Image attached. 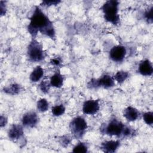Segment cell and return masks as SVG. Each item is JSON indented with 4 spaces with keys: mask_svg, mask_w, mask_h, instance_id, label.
I'll return each mask as SVG.
<instances>
[{
    "mask_svg": "<svg viewBox=\"0 0 153 153\" xmlns=\"http://www.w3.org/2000/svg\"><path fill=\"white\" fill-rule=\"evenodd\" d=\"M27 30L32 38H35L38 33L40 32L51 39H56V32L53 22L38 6L35 7L27 26Z\"/></svg>",
    "mask_w": 153,
    "mask_h": 153,
    "instance_id": "6da1fadb",
    "label": "cell"
},
{
    "mask_svg": "<svg viewBox=\"0 0 153 153\" xmlns=\"http://www.w3.org/2000/svg\"><path fill=\"white\" fill-rule=\"evenodd\" d=\"M102 134L115 136L118 137H128L134 136L135 130L131 127L126 126L121 121L112 118L102 124L100 127Z\"/></svg>",
    "mask_w": 153,
    "mask_h": 153,
    "instance_id": "7a4b0ae2",
    "label": "cell"
},
{
    "mask_svg": "<svg viewBox=\"0 0 153 153\" xmlns=\"http://www.w3.org/2000/svg\"><path fill=\"white\" fill-rule=\"evenodd\" d=\"M119 2L116 0H108L106 1L101 7L106 21L114 25L120 24V16L118 12Z\"/></svg>",
    "mask_w": 153,
    "mask_h": 153,
    "instance_id": "3957f363",
    "label": "cell"
},
{
    "mask_svg": "<svg viewBox=\"0 0 153 153\" xmlns=\"http://www.w3.org/2000/svg\"><path fill=\"white\" fill-rule=\"evenodd\" d=\"M27 54L29 60L33 62H38L43 60L45 57V53L42 44L35 38H32L27 49Z\"/></svg>",
    "mask_w": 153,
    "mask_h": 153,
    "instance_id": "277c9868",
    "label": "cell"
},
{
    "mask_svg": "<svg viewBox=\"0 0 153 153\" xmlns=\"http://www.w3.org/2000/svg\"><path fill=\"white\" fill-rule=\"evenodd\" d=\"M69 128L73 136L76 139H80L87 130V123L82 117H76L71 120Z\"/></svg>",
    "mask_w": 153,
    "mask_h": 153,
    "instance_id": "5b68a950",
    "label": "cell"
},
{
    "mask_svg": "<svg viewBox=\"0 0 153 153\" xmlns=\"http://www.w3.org/2000/svg\"><path fill=\"white\" fill-rule=\"evenodd\" d=\"M115 80L114 78L108 74H104L98 79L92 78L87 84V87L90 88H97L103 87L109 88L114 86Z\"/></svg>",
    "mask_w": 153,
    "mask_h": 153,
    "instance_id": "8992f818",
    "label": "cell"
},
{
    "mask_svg": "<svg viewBox=\"0 0 153 153\" xmlns=\"http://www.w3.org/2000/svg\"><path fill=\"white\" fill-rule=\"evenodd\" d=\"M127 53L125 47L118 45L114 46L109 51L110 59L115 62H121L124 59Z\"/></svg>",
    "mask_w": 153,
    "mask_h": 153,
    "instance_id": "52a82bcc",
    "label": "cell"
},
{
    "mask_svg": "<svg viewBox=\"0 0 153 153\" xmlns=\"http://www.w3.org/2000/svg\"><path fill=\"white\" fill-rule=\"evenodd\" d=\"M99 100L98 99H90L84 102L82 105V112L85 114L94 115L99 111Z\"/></svg>",
    "mask_w": 153,
    "mask_h": 153,
    "instance_id": "ba28073f",
    "label": "cell"
},
{
    "mask_svg": "<svg viewBox=\"0 0 153 153\" xmlns=\"http://www.w3.org/2000/svg\"><path fill=\"white\" fill-rule=\"evenodd\" d=\"M39 117L36 112L30 111L25 113L22 118V123L23 126L33 128L38 123Z\"/></svg>",
    "mask_w": 153,
    "mask_h": 153,
    "instance_id": "9c48e42d",
    "label": "cell"
},
{
    "mask_svg": "<svg viewBox=\"0 0 153 153\" xmlns=\"http://www.w3.org/2000/svg\"><path fill=\"white\" fill-rule=\"evenodd\" d=\"M23 127L19 124H13L8 131V137L13 141L22 139L23 137Z\"/></svg>",
    "mask_w": 153,
    "mask_h": 153,
    "instance_id": "30bf717a",
    "label": "cell"
},
{
    "mask_svg": "<svg viewBox=\"0 0 153 153\" xmlns=\"http://www.w3.org/2000/svg\"><path fill=\"white\" fill-rule=\"evenodd\" d=\"M120 146L119 140H108L103 142L100 145V149L105 152H115Z\"/></svg>",
    "mask_w": 153,
    "mask_h": 153,
    "instance_id": "8fae6325",
    "label": "cell"
},
{
    "mask_svg": "<svg viewBox=\"0 0 153 153\" xmlns=\"http://www.w3.org/2000/svg\"><path fill=\"white\" fill-rule=\"evenodd\" d=\"M138 71L143 76H151L153 72L152 63L148 59L142 60L139 63Z\"/></svg>",
    "mask_w": 153,
    "mask_h": 153,
    "instance_id": "7c38bea8",
    "label": "cell"
},
{
    "mask_svg": "<svg viewBox=\"0 0 153 153\" xmlns=\"http://www.w3.org/2000/svg\"><path fill=\"white\" fill-rule=\"evenodd\" d=\"M123 115L128 121H134L140 116L139 111L133 106L127 107L123 112Z\"/></svg>",
    "mask_w": 153,
    "mask_h": 153,
    "instance_id": "4fadbf2b",
    "label": "cell"
},
{
    "mask_svg": "<svg viewBox=\"0 0 153 153\" xmlns=\"http://www.w3.org/2000/svg\"><path fill=\"white\" fill-rule=\"evenodd\" d=\"M64 77L59 71H57L50 78V84L56 88H60L63 84Z\"/></svg>",
    "mask_w": 153,
    "mask_h": 153,
    "instance_id": "5bb4252c",
    "label": "cell"
},
{
    "mask_svg": "<svg viewBox=\"0 0 153 153\" xmlns=\"http://www.w3.org/2000/svg\"><path fill=\"white\" fill-rule=\"evenodd\" d=\"M44 75V69L40 66H37L31 72L29 79L32 82H36L39 81Z\"/></svg>",
    "mask_w": 153,
    "mask_h": 153,
    "instance_id": "9a60e30c",
    "label": "cell"
},
{
    "mask_svg": "<svg viewBox=\"0 0 153 153\" xmlns=\"http://www.w3.org/2000/svg\"><path fill=\"white\" fill-rule=\"evenodd\" d=\"M129 73L127 71H119L114 75L113 78L114 80L117 81L118 83L121 84L129 77Z\"/></svg>",
    "mask_w": 153,
    "mask_h": 153,
    "instance_id": "2e32d148",
    "label": "cell"
},
{
    "mask_svg": "<svg viewBox=\"0 0 153 153\" xmlns=\"http://www.w3.org/2000/svg\"><path fill=\"white\" fill-rule=\"evenodd\" d=\"M21 90V86L17 84H13L8 87H4V91L7 94L14 95L18 94Z\"/></svg>",
    "mask_w": 153,
    "mask_h": 153,
    "instance_id": "e0dca14e",
    "label": "cell"
},
{
    "mask_svg": "<svg viewBox=\"0 0 153 153\" xmlns=\"http://www.w3.org/2000/svg\"><path fill=\"white\" fill-rule=\"evenodd\" d=\"M88 151V146L86 143L78 142L73 148L72 152L75 153H85Z\"/></svg>",
    "mask_w": 153,
    "mask_h": 153,
    "instance_id": "ac0fdd59",
    "label": "cell"
},
{
    "mask_svg": "<svg viewBox=\"0 0 153 153\" xmlns=\"http://www.w3.org/2000/svg\"><path fill=\"white\" fill-rule=\"evenodd\" d=\"M36 106H37L38 110L39 112H44L48 110L49 108V103L45 99L42 98L38 100V101L37 102Z\"/></svg>",
    "mask_w": 153,
    "mask_h": 153,
    "instance_id": "d6986e66",
    "label": "cell"
},
{
    "mask_svg": "<svg viewBox=\"0 0 153 153\" xmlns=\"http://www.w3.org/2000/svg\"><path fill=\"white\" fill-rule=\"evenodd\" d=\"M65 112V108L63 105H56L51 109V112L53 115L59 117L63 115Z\"/></svg>",
    "mask_w": 153,
    "mask_h": 153,
    "instance_id": "ffe728a7",
    "label": "cell"
},
{
    "mask_svg": "<svg viewBox=\"0 0 153 153\" xmlns=\"http://www.w3.org/2000/svg\"><path fill=\"white\" fill-rule=\"evenodd\" d=\"M142 116L145 123L152 126L153 124V112L152 111H148L143 113Z\"/></svg>",
    "mask_w": 153,
    "mask_h": 153,
    "instance_id": "44dd1931",
    "label": "cell"
},
{
    "mask_svg": "<svg viewBox=\"0 0 153 153\" xmlns=\"http://www.w3.org/2000/svg\"><path fill=\"white\" fill-rule=\"evenodd\" d=\"M50 86V81L47 79L42 80L39 84V88L42 92H43L44 93H47L49 91Z\"/></svg>",
    "mask_w": 153,
    "mask_h": 153,
    "instance_id": "7402d4cb",
    "label": "cell"
},
{
    "mask_svg": "<svg viewBox=\"0 0 153 153\" xmlns=\"http://www.w3.org/2000/svg\"><path fill=\"white\" fill-rule=\"evenodd\" d=\"M152 12H153V7L151 6V8L147 10L144 14V17L145 18V20L149 23H152L153 20Z\"/></svg>",
    "mask_w": 153,
    "mask_h": 153,
    "instance_id": "603a6c76",
    "label": "cell"
},
{
    "mask_svg": "<svg viewBox=\"0 0 153 153\" xmlns=\"http://www.w3.org/2000/svg\"><path fill=\"white\" fill-rule=\"evenodd\" d=\"M71 141V139L67 136H63L60 139V143L63 146H68Z\"/></svg>",
    "mask_w": 153,
    "mask_h": 153,
    "instance_id": "cb8c5ba5",
    "label": "cell"
},
{
    "mask_svg": "<svg viewBox=\"0 0 153 153\" xmlns=\"http://www.w3.org/2000/svg\"><path fill=\"white\" fill-rule=\"evenodd\" d=\"M60 2V1H52V0H50V1H43L42 2V3L41 4V5L43 6H51V5H57Z\"/></svg>",
    "mask_w": 153,
    "mask_h": 153,
    "instance_id": "d4e9b609",
    "label": "cell"
},
{
    "mask_svg": "<svg viewBox=\"0 0 153 153\" xmlns=\"http://www.w3.org/2000/svg\"><path fill=\"white\" fill-rule=\"evenodd\" d=\"M60 63H61V60L59 58H55V59L51 60V63L52 65H54L56 66L59 65L60 64Z\"/></svg>",
    "mask_w": 153,
    "mask_h": 153,
    "instance_id": "484cf974",
    "label": "cell"
},
{
    "mask_svg": "<svg viewBox=\"0 0 153 153\" xmlns=\"http://www.w3.org/2000/svg\"><path fill=\"white\" fill-rule=\"evenodd\" d=\"M7 122V120L5 117H4L3 116H1V126L3 127L4 126H5Z\"/></svg>",
    "mask_w": 153,
    "mask_h": 153,
    "instance_id": "4316f807",
    "label": "cell"
}]
</instances>
